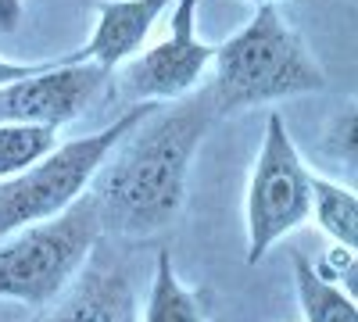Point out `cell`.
<instances>
[{
    "label": "cell",
    "mask_w": 358,
    "mask_h": 322,
    "mask_svg": "<svg viewBox=\"0 0 358 322\" xmlns=\"http://www.w3.org/2000/svg\"><path fill=\"white\" fill-rule=\"evenodd\" d=\"M215 122L219 111L204 86L162 104L118 140L90 180L104 233L122 240L162 233L183 208L190 161Z\"/></svg>",
    "instance_id": "cell-1"
},
{
    "label": "cell",
    "mask_w": 358,
    "mask_h": 322,
    "mask_svg": "<svg viewBox=\"0 0 358 322\" xmlns=\"http://www.w3.org/2000/svg\"><path fill=\"white\" fill-rule=\"evenodd\" d=\"M212 65L215 75L208 82V94L219 119L326 86V72L276 4H258L255 18L241 33L215 47Z\"/></svg>",
    "instance_id": "cell-2"
},
{
    "label": "cell",
    "mask_w": 358,
    "mask_h": 322,
    "mask_svg": "<svg viewBox=\"0 0 358 322\" xmlns=\"http://www.w3.org/2000/svg\"><path fill=\"white\" fill-rule=\"evenodd\" d=\"M104 237L97 200L76 197L65 212L29 222L0 240V298L47 308L69 290Z\"/></svg>",
    "instance_id": "cell-3"
},
{
    "label": "cell",
    "mask_w": 358,
    "mask_h": 322,
    "mask_svg": "<svg viewBox=\"0 0 358 322\" xmlns=\"http://www.w3.org/2000/svg\"><path fill=\"white\" fill-rule=\"evenodd\" d=\"M162 104L165 101H133V108H126L111 126L69 143H57L54 151H47L25 172L0 180V240L29 222L65 212L76 197H83L101 161L115 151V143Z\"/></svg>",
    "instance_id": "cell-4"
},
{
    "label": "cell",
    "mask_w": 358,
    "mask_h": 322,
    "mask_svg": "<svg viewBox=\"0 0 358 322\" xmlns=\"http://www.w3.org/2000/svg\"><path fill=\"white\" fill-rule=\"evenodd\" d=\"M312 172L305 168L283 119L273 111L265 119V136L255 158L248 186V265L273 251L287 233H294L312 212Z\"/></svg>",
    "instance_id": "cell-5"
},
{
    "label": "cell",
    "mask_w": 358,
    "mask_h": 322,
    "mask_svg": "<svg viewBox=\"0 0 358 322\" xmlns=\"http://www.w3.org/2000/svg\"><path fill=\"white\" fill-rule=\"evenodd\" d=\"M197 4L201 0H172L169 33L147 50H136L122 68V94L129 101H176L197 82L212 65L215 47L197 40Z\"/></svg>",
    "instance_id": "cell-6"
},
{
    "label": "cell",
    "mask_w": 358,
    "mask_h": 322,
    "mask_svg": "<svg viewBox=\"0 0 358 322\" xmlns=\"http://www.w3.org/2000/svg\"><path fill=\"white\" fill-rule=\"evenodd\" d=\"M108 79L111 72L94 61H69V57L43 61L36 72L0 86V122H33L62 129L90 108V101L104 90Z\"/></svg>",
    "instance_id": "cell-7"
},
{
    "label": "cell",
    "mask_w": 358,
    "mask_h": 322,
    "mask_svg": "<svg viewBox=\"0 0 358 322\" xmlns=\"http://www.w3.org/2000/svg\"><path fill=\"white\" fill-rule=\"evenodd\" d=\"M47 308L50 312L36 322H136V294L129 269L104 247V240H97L79 276Z\"/></svg>",
    "instance_id": "cell-8"
},
{
    "label": "cell",
    "mask_w": 358,
    "mask_h": 322,
    "mask_svg": "<svg viewBox=\"0 0 358 322\" xmlns=\"http://www.w3.org/2000/svg\"><path fill=\"white\" fill-rule=\"evenodd\" d=\"M169 8H172V0H101L94 36L76 54H69V61H94L115 72L136 50H143V40L151 36L155 22Z\"/></svg>",
    "instance_id": "cell-9"
},
{
    "label": "cell",
    "mask_w": 358,
    "mask_h": 322,
    "mask_svg": "<svg viewBox=\"0 0 358 322\" xmlns=\"http://www.w3.org/2000/svg\"><path fill=\"white\" fill-rule=\"evenodd\" d=\"M208 319H212V294L179 283L172 269V254L162 247L155 258V279L147 290L140 322H208Z\"/></svg>",
    "instance_id": "cell-10"
},
{
    "label": "cell",
    "mask_w": 358,
    "mask_h": 322,
    "mask_svg": "<svg viewBox=\"0 0 358 322\" xmlns=\"http://www.w3.org/2000/svg\"><path fill=\"white\" fill-rule=\"evenodd\" d=\"M290 265L305 322H358L355 298H348L337 283H326L301 251H290Z\"/></svg>",
    "instance_id": "cell-11"
},
{
    "label": "cell",
    "mask_w": 358,
    "mask_h": 322,
    "mask_svg": "<svg viewBox=\"0 0 358 322\" xmlns=\"http://www.w3.org/2000/svg\"><path fill=\"white\" fill-rule=\"evenodd\" d=\"M312 219L334 244L358 247V197L351 186L312 175Z\"/></svg>",
    "instance_id": "cell-12"
},
{
    "label": "cell",
    "mask_w": 358,
    "mask_h": 322,
    "mask_svg": "<svg viewBox=\"0 0 358 322\" xmlns=\"http://www.w3.org/2000/svg\"><path fill=\"white\" fill-rule=\"evenodd\" d=\"M57 147V129L33 122H0V180L25 172L47 151Z\"/></svg>",
    "instance_id": "cell-13"
},
{
    "label": "cell",
    "mask_w": 358,
    "mask_h": 322,
    "mask_svg": "<svg viewBox=\"0 0 358 322\" xmlns=\"http://www.w3.org/2000/svg\"><path fill=\"white\" fill-rule=\"evenodd\" d=\"M355 111H358L355 101H348L334 115V122L326 126V136H322V151L348 168H355Z\"/></svg>",
    "instance_id": "cell-14"
},
{
    "label": "cell",
    "mask_w": 358,
    "mask_h": 322,
    "mask_svg": "<svg viewBox=\"0 0 358 322\" xmlns=\"http://www.w3.org/2000/svg\"><path fill=\"white\" fill-rule=\"evenodd\" d=\"M312 269H315L326 283H337V279H344V283H348L344 294H348V298H355V269H358V261H355V247L334 244L330 251L322 254L319 265H312Z\"/></svg>",
    "instance_id": "cell-15"
},
{
    "label": "cell",
    "mask_w": 358,
    "mask_h": 322,
    "mask_svg": "<svg viewBox=\"0 0 358 322\" xmlns=\"http://www.w3.org/2000/svg\"><path fill=\"white\" fill-rule=\"evenodd\" d=\"M25 15V0H0V33H15Z\"/></svg>",
    "instance_id": "cell-16"
},
{
    "label": "cell",
    "mask_w": 358,
    "mask_h": 322,
    "mask_svg": "<svg viewBox=\"0 0 358 322\" xmlns=\"http://www.w3.org/2000/svg\"><path fill=\"white\" fill-rule=\"evenodd\" d=\"M43 61H33V65H25V61H4L0 57V86H8V82H15V79H22V75H29V72H36Z\"/></svg>",
    "instance_id": "cell-17"
},
{
    "label": "cell",
    "mask_w": 358,
    "mask_h": 322,
    "mask_svg": "<svg viewBox=\"0 0 358 322\" xmlns=\"http://www.w3.org/2000/svg\"><path fill=\"white\" fill-rule=\"evenodd\" d=\"M251 4H280V0H251Z\"/></svg>",
    "instance_id": "cell-18"
}]
</instances>
